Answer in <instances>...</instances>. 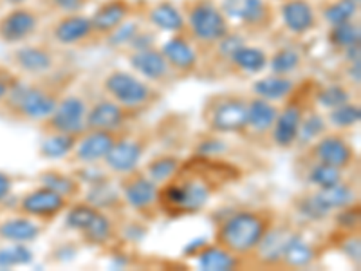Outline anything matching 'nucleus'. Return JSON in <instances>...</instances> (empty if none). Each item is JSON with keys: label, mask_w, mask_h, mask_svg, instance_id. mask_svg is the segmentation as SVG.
I'll return each mask as SVG.
<instances>
[{"label": "nucleus", "mask_w": 361, "mask_h": 271, "mask_svg": "<svg viewBox=\"0 0 361 271\" xmlns=\"http://www.w3.org/2000/svg\"><path fill=\"white\" fill-rule=\"evenodd\" d=\"M137 114L121 107L114 100L107 96H99L92 103H89L85 116L87 131H114L121 132L128 125V121Z\"/></svg>", "instance_id": "dca6fc26"}, {"label": "nucleus", "mask_w": 361, "mask_h": 271, "mask_svg": "<svg viewBox=\"0 0 361 271\" xmlns=\"http://www.w3.org/2000/svg\"><path fill=\"white\" fill-rule=\"evenodd\" d=\"M276 114H279L276 103H271L267 100L259 98V96L247 98V119L243 138H246V140H250V138H253V140H269Z\"/></svg>", "instance_id": "5701e85b"}, {"label": "nucleus", "mask_w": 361, "mask_h": 271, "mask_svg": "<svg viewBox=\"0 0 361 271\" xmlns=\"http://www.w3.org/2000/svg\"><path fill=\"white\" fill-rule=\"evenodd\" d=\"M51 8L60 11L62 15H67V13H80L87 4L89 0H49Z\"/></svg>", "instance_id": "864d4df0"}, {"label": "nucleus", "mask_w": 361, "mask_h": 271, "mask_svg": "<svg viewBox=\"0 0 361 271\" xmlns=\"http://www.w3.org/2000/svg\"><path fill=\"white\" fill-rule=\"evenodd\" d=\"M201 119L209 134L243 136L247 119V96L217 92L204 100Z\"/></svg>", "instance_id": "39448f33"}, {"label": "nucleus", "mask_w": 361, "mask_h": 271, "mask_svg": "<svg viewBox=\"0 0 361 271\" xmlns=\"http://www.w3.org/2000/svg\"><path fill=\"white\" fill-rule=\"evenodd\" d=\"M40 185L49 186L56 193H60L62 198H66L69 203L78 201L83 195V185L74 174H67L63 170L47 169L38 176Z\"/></svg>", "instance_id": "c756f323"}, {"label": "nucleus", "mask_w": 361, "mask_h": 271, "mask_svg": "<svg viewBox=\"0 0 361 271\" xmlns=\"http://www.w3.org/2000/svg\"><path fill=\"white\" fill-rule=\"evenodd\" d=\"M302 66H304V54L293 45H282V47L273 51V54L267 60L269 73L280 74V76H291L296 71L302 69Z\"/></svg>", "instance_id": "c9c22d12"}, {"label": "nucleus", "mask_w": 361, "mask_h": 271, "mask_svg": "<svg viewBox=\"0 0 361 271\" xmlns=\"http://www.w3.org/2000/svg\"><path fill=\"white\" fill-rule=\"evenodd\" d=\"M295 231V226L289 224V222H280L279 219L275 224L271 226L266 237L262 239V243L255 250V253L251 255V260L255 259V263L259 266H280L283 251H286V246L291 241Z\"/></svg>", "instance_id": "aec40b11"}, {"label": "nucleus", "mask_w": 361, "mask_h": 271, "mask_svg": "<svg viewBox=\"0 0 361 271\" xmlns=\"http://www.w3.org/2000/svg\"><path fill=\"white\" fill-rule=\"evenodd\" d=\"M87 109L89 102L83 96L66 92L54 111L40 124V132L42 134H83L87 131Z\"/></svg>", "instance_id": "9d476101"}, {"label": "nucleus", "mask_w": 361, "mask_h": 271, "mask_svg": "<svg viewBox=\"0 0 361 271\" xmlns=\"http://www.w3.org/2000/svg\"><path fill=\"white\" fill-rule=\"evenodd\" d=\"M154 38H156V35L150 33V31H145V29H141L140 33L134 37V40L128 44V49L140 51V49H147V47H152Z\"/></svg>", "instance_id": "6e6d98bb"}, {"label": "nucleus", "mask_w": 361, "mask_h": 271, "mask_svg": "<svg viewBox=\"0 0 361 271\" xmlns=\"http://www.w3.org/2000/svg\"><path fill=\"white\" fill-rule=\"evenodd\" d=\"M118 188L121 192L125 206L140 215L141 219L154 221L159 212V185L148 179L141 169L119 176Z\"/></svg>", "instance_id": "6e6552de"}, {"label": "nucleus", "mask_w": 361, "mask_h": 271, "mask_svg": "<svg viewBox=\"0 0 361 271\" xmlns=\"http://www.w3.org/2000/svg\"><path fill=\"white\" fill-rule=\"evenodd\" d=\"M11 60L18 71L27 76H33V78H42V76H47L56 71L54 51L40 44L18 45L17 49L13 51Z\"/></svg>", "instance_id": "6ab92c4d"}, {"label": "nucleus", "mask_w": 361, "mask_h": 271, "mask_svg": "<svg viewBox=\"0 0 361 271\" xmlns=\"http://www.w3.org/2000/svg\"><path fill=\"white\" fill-rule=\"evenodd\" d=\"M123 132V131H121ZM121 132L114 131H85L80 134L78 141L74 145L73 152L69 154L67 161L71 164H102L111 148L118 141Z\"/></svg>", "instance_id": "2eb2a0df"}, {"label": "nucleus", "mask_w": 361, "mask_h": 271, "mask_svg": "<svg viewBox=\"0 0 361 271\" xmlns=\"http://www.w3.org/2000/svg\"><path fill=\"white\" fill-rule=\"evenodd\" d=\"M141 29L143 28L140 25V22H134L128 18V20H125L123 24H119L114 31H111V33L105 37V44H107L109 47H112V49L128 47V44L134 40V37L140 33Z\"/></svg>", "instance_id": "de8ad7c7"}, {"label": "nucleus", "mask_w": 361, "mask_h": 271, "mask_svg": "<svg viewBox=\"0 0 361 271\" xmlns=\"http://www.w3.org/2000/svg\"><path fill=\"white\" fill-rule=\"evenodd\" d=\"M78 235L87 246H107L109 243L116 241V237H118V224H116L112 214L99 210L94 221L90 222L85 230Z\"/></svg>", "instance_id": "7c9ffc66"}, {"label": "nucleus", "mask_w": 361, "mask_h": 271, "mask_svg": "<svg viewBox=\"0 0 361 271\" xmlns=\"http://www.w3.org/2000/svg\"><path fill=\"white\" fill-rule=\"evenodd\" d=\"M69 205L71 203L60 193L51 190L49 186L40 185L22 195L20 203H18V214H24L40 224H45V222H53L54 219L60 217Z\"/></svg>", "instance_id": "f8f14e48"}, {"label": "nucleus", "mask_w": 361, "mask_h": 271, "mask_svg": "<svg viewBox=\"0 0 361 271\" xmlns=\"http://www.w3.org/2000/svg\"><path fill=\"white\" fill-rule=\"evenodd\" d=\"M276 221L271 208H238L217 222L214 243L247 260Z\"/></svg>", "instance_id": "7ed1b4c3"}, {"label": "nucleus", "mask_w": 361, "mask_h": 271, "mask_svg": "<svg viewBox=\"0 0 361 271\" xmlns=\"http://www.w3.org/2000/svg\"><path fill=\"white\" fill-rule=\"evenodd\" d=\"M102 92L134 114L147 112L163 98L156 85L123 69H112L103 76Z\"/></svg>", "instance_id": "20e7f679"}, {"label": "nucleus", "mask_w": 361, "mask_h": 271, "mask_svg": "<svg viewBox=\"0 0 361 271\" xmlns=\"http://www.w3.org/2000/svg\"><path fill=\"white\" fill-rule=\"evenodd\" d=\"M316 192V198L320 199L322 205L331 212V215L336 210L350 206L357 203V192L354 190L353 185H349L347 181H341L338 185L331 186V188H312Z\"/></svg>", "instance_id": "f704fd0d"}, {"label": "nucleus", "mask_w": 361, "mask_h": 271, "mask_svg": "<svg viewBox=\"0 0 361 271\" xmlns=\"http://www.w3.org/2000/svg\"><path fill=\"white\" fill-rule=\"evenodd\" d=\"M164 60L169 62L170 69L176 74V78H188L197 73L201 67V53L195 42L186 33H176L163 42L159 47Z\"/></svg>", "instance_id": "4468645a"}, {"label": "nucleus", "mask_w": 361, "mask_h": 271, "mask_svg": "<svg viewBox=\"0 0 361 271\" xmlns=\"http://www.w3.org/2000/svg\"><path fill=\"white\" fill-rule=\"evenodd\" d=\"M147 22L152 28L159 29L163 33H185L186 31V20L183 8L173 4L172 0H159L156 4H152L147 9L145 15Z\"/></svg>", "instance_id": "393cba45"}, {"label": "nucleus", "mask_w": 361, "mask_h": 271, "mask_svg": "<svg viewBox=\"0 0 361 271\" xmlns=\"http://www.w3.org/2000/svg\"><path fill=\"white\" fill-rule=\"evenodd\" d=\"M354 100V87L347 82H333L327 85H316L314 89V105L320 111H331L340 107L343 103Z\"/></svg>", "instance_id": "473e14b6"}, {"label": "nucleus", "mask_w": 361, "mask_h": 271, "mask_svg": "<svg viewBox=\"0 0 361 271\" xmlns=\"http://www.w3.org/2000/svg\"><path fill=\"white\" fill-rule=\"evenodd\" d=\"M318 257V251L312 246L311 243H307L302 235L298 234V230L293 234L291 241L286 246L283 251L282 264L283 267H307L314 263V259Z\"/></svg>", "instance_id": "72a5a7b5"}, {"label": "nucleus", "mask_w": 361, "mask_h": 271, "mask_svg": "<svg viewBox=\"0 0 361 271\" xmlns=\"http://www.w3.org/2000/svg\"><path fill=\"white\" fill-rule=\"evenodd\" d=\"M327 42L331 47L338 49L340 53H343L345 49L354 47V45L361 44V28L357 18L349 22H343V24L331 25L327 33Z\"/></svg>", "instance_id": "37998d69"}, {"label": "nucleus", "mask_w": 361, "mask_h": 271, "mask_svg": "<svg viewBox=\"0 0 361 271\" xmlns=\"http://www.w3.org/2000/svg\"><path fill=\"white\" fill-rule=\"evenodd\" d=\"M314 89L316 85L311 82L298 83L295 92L286 102H282V107H279L275 125L269 134L273 147L280 150H291L296 147L302 119L305 112L314 105Z\"/></svg>", "instance_id": "423d86ee"}, {"label": "nucleus", "mask_w": 361, "mask_h": 271, "mask_svg": "<svg viewBox=\"0 0 361 271\" xmlns=\"http://www.w3.org/2000/svg\"><path fill=\"white\" fill-rule=\"evenodd\" d=\"M92 37H94V29H92L90 17L82 15V13L62 15L51 28V38H53L54 44L62 45V47L83 44Z\"/></svg>", "instance_id": "4be33fe9"}, {"label": "nucleus", "mask_w": 361, "mask_h": 271, "mask_svg": "<svg viewBox=\"0 0 361 271\" xmlns=\"http://www.w3.org/2000/svg\"><path fill=\"white\" fill-rule=\"evenodd\" d=\"M279 17L282 25L295 37L314 31L320 18L311 0H282L279 8Z\"/></svg>", "instance_id": "412c9836"}, {"label": "nucleus", "mask_w": 361, "mask_h": 271, "mask_svg": "<svg viewBox=\"0 0 361 271\" xmlns=\"http://www.w3.org/2000/svg\"><path fill=\"white\" fill-rule=\"evenodd\" d=\"M128 64L134 69L137 76L147 80L148 83H152L156 87L170 85L176 82V74L170 69L169 62L164 60L163 53L156 47H147V49L130 51L128 53Z\"/></svg>", "instance_id": "f3484780"}, {"label": "nucleus", "mask_w": 361, "mask_h": 271, "mask_svg": "<svg viewBox=\"0 0 361 271\" xmlns=\"http://www.w3.org/2000/svg\"><path fill=\"white\" fill-rule=\"evenodd\" d=\"M354 2H357V4H360V2H361V0H354Z\"/></svg>", "instance_id": "052dcab7"}, {"label": "nucleus", "mask_w": 361, "mask_h": 271, "mask_svg": "<svg viewBox=\"0 0 361 271\" xmlns=\"http://www.w3.org/2000/svg\"><path fill=\"white\" fill-rule=\"evenodd\" d=\"M219 6L228 20L250 31L267 29L275 20V11L267 0H221Z\"/></svg>", "instance_id": "ddd939ff"}, {"label": "nucleus", "mask_w": 361, "mask_h": 271, "mask_svg": "<svg viewBox=\"0 0 361 271\" xmlns=\"http://www.w3.org/2000/svg\"><path fill=\"white\" fill-rule=\"evenodd\" d=\"M331 219H333L334 226H336V231H341V234L360 231V205L354 203V205L336 210L331 215Z\"/></svg>", "instance_id": "8fccbe9b"}, {"label": "nucleus", "mask_w": 361, "mask_h": 271, "mask_svg": "<svg viewBox=\"0 0 361 271\" xmlns=\"http://www.w3.org/2000/svg\"><path fill=\"white\" fill-rule=\"evenodd\" d=\"M33 260V253L25 244L9 243L0 248V270H11L15 266H25Z\"/></svg>", "instance_id": "49530a36"}, {"label": "nucleus", "mask_w": 361, "mask_h": 271, "mask_svg": "<svg viewBox=\"0 0 361 271\" xmlns=\"http://www.w3.org/2000/svg\"><path fill=\"white\" fill-rule=\"evenodd\" d=\"M305 161H318V163L331 164L340 170H349L356 161V152L350 141L345 138L343 132L331 131L320 136L314 143L304 148Z\"/></svg>", "instance_id": "9b49d317"}, {"label": "nucleus", "mask_w": 361, "mask_h": 271, "mask_svg": "<svg viewBox=\"0 0 361 271\" xmlns=\"http://www.w3.org/2000/svg\"><path fill=\"white\" fill-rule=\"evenodd\" d=\"M83 201L90 203L98 210L109 212V214H114L118 210L127 208L123 198H121V192H119L118 186L112 185L109 177L99 181V183H94V185H89L87 192H83Z\"/></svg>", "instance_id": "c85d7f7f"}, {"label": "nucleus", "mask_w": 361, "mask_h": 271, "mask_svg": "<svg viewBox=\"0 0 361 271\" xmlns=\"http://www.w3.org/2000/svg\"><path fill=\"white\" fill-rule=\"evenodd\" d=\"M345 82L350 87L356 85V89L361 83V60H354V62H345Z\"/></svg>", "instance_id": "4d7b16f0"}, {"label": "nucleus", "mask_w": 361, "mask_h": 271, "mask_svg": "<svg viewBox=\"0 0 361 271\" xmlns=\"http://www.w3.org/2000/svg\"><path fill=\"white\" fill-rule=\"evenodd\" d=\"M329 124L325 119V112L312 105L307 112H305L302 125L298 131V140H296V147L298 148H307L309 145L314 143L320 136H324L329 131Z\"/></svg>", "instance_id": "4c0bfd02"}, {"label": "nucleus", "mask_w": 361, "mask_h": 271, "mask_svg": "<svg viewBox=\"0 0 361 271\" xmlns=\"http://www.w3.org/2000/svg\"><path fill=\"white\" fill-rule=\"evenodd\" d=\"M152 145V136L147 132H132L123 131L119 134L118 141L111 148V152L102 161V167L112 176L119 177L130 174L140 169L141 161L148 148Z\"/></svg>", "instance_id": "1a4fd4ad"}, {"label": "nucleus", "mask_w": 361, "mask_h": 271, "mask_svg": "<svg viewBox=\"0 0 361 271\" xmlns=\"http://www.w3.org/2000/svg\"><path fill=\"white\" fill-rule=\"evenodd\" d=\"M132 13H134V4L130 0H105L96 8V11L90 17L94 35L105 38L119 24L128 20Z\"/></svg>", "instance_id": "b1692460"}, {"label": "nucleus", "mask_w": 361, "mask_h": 271, "mask_svg": "<svg viewBox=\"0 0 361 271\" xmlns=\"http://www.w3.org/2000/svg\"><path fill=\"white\" fill-rule=\"evenodd\" d=\"M293 210L300 219L307 222H324L331 219V212L322 205L320 199L316 198V192L312 188L298 193L293 199Z\"/></svg>", "instance_id": "79ce46f5"}, {"label": "nucleus", "mask_w": 361, "mask_h": 271, "mask_svg": "<svg viewBox=\"0 0 361 271\" xmlns=\"http://www.w3.org/2000/svg\"><path fill=\"white\" fill-rule=\"evenodd\" d=\"M99 210L87 201H74L67 206L66 214V228L73 230L76 234H82L90 222L94 221Z\"/></svg>", "instance_id": "a18cd8bd"}, {"label": "nucleus", "mask_w": 361, "mask_h": 271, "mask_svg": "<svg viewBox=\"0 0 361 271\" xmlns=\"http://www.w3.org/2000/svg\"><path fill=\"white\" fill-rule=\"evenodd\" d=\"M6 2H9L11 6H22L25 2V0H6Z\"/></svg>", "instance_id": "bf43d9fd"}, {"label": "nucleus", "mask_w": 361, "mask_h": 271, "mask_svg": "<svg viewBox=\"0 0 361 271\" xmlns=\"http://www.w3.org/2000/svg\"><path fill=\"white\" fill-rule=\"evenodd\" d=\"M298 87V82L291 76H280V74L269 73L264 78L255 80L251 83V92L253 96L267 100L271 103H282L293 95Z\"/></svg>", "instance_id": "bb28decb"}, {"label": "nucleus", "mask_w": 361, "mask_h": 271, "mask_svg": "<svg viewBox=\"0 0 361 271\" xmlns=\"http://www.w3.org/2000/svg\"><path fill=\"white\" fill-rule=\"evenodd\" d=\"M78 138L80 136L73 134H42L38 152L44 159H67Z\"/></svg>", "instance_id": "a19ab883"}, {"label": "nucleus", "mask_w": 361, "mask_h": 271, "mask_svg": "<svg viewBox=\"0 0 361 271\" xmlns=\"http://www.w3.org/2000/svg\"><path fill=\"white\" fill-rule=\"evenodd\" d=\"M40 28V15L25 6H15L0 18V42L20 45L33 37Z\"/></svg>", "instance_id": "a211bd4d"}, {"label": "nucleus", "mask_w": 361, "mask_h": 271, "mask_svg": "<svg viewBox=\"0 0 361 271\" xmlns=\"http://www.w3.org/2000/svg\"><path fill=\"white\" fill-rule=\"evenodd\" d=\"M71 82L73 76L67 73H51L35 82H22L18 78L9 89L4 102L0 103V109L9 119L40 125L54 111Z\"/></svg>", "instance_id": "f03ea898"}, {"label": "nucleus", "mask_w": 361, "mask_h": 271, "mask_svg": "<svg viewBox=\"0 0 361 271\" xmlns=\"http://www.w3.org/2000/svg\"><path fill=\"white\" fill-rule=\"evenodd\" d=\"M226 150V143L219 138L217 134H212V138L202 140L197 147V156L215 157L217 154H222Z\"/></svg>", "instance_id": "603ef678"}, {"label": "nucleus", "mask_w": 361, "mask_h": 271, "mask_svg": "<svg viewBox=\"0 0 361 271\" xmlns=\"http://www.w3.org/2000/svg\"><path fill=\"white\" fill-rule=\"evenodd\" d=\"M193 257H195V264L199 266V270L204 271H230L246 266V260L243 257L231 253L215 243H206Z\"/></svg>", "instance_id": "a878e982"}, {"label": "nucleus", "mask_w": 361, "mask_h": 271, "mask_svg": "<svg viewBox=\"0 0 361 271\" xmlns=\"http://www.w3.org/2000/svg\"><path fill=\"white\" fill-rule=\"evenodd\" d=\"M13 186H15L13 176H9L8 172H2V170H0V205L4 201H8L9 195H11L13 192Z\"/></svg>", "instance_id": "13d9d810"}, {"label": "nucleus", "mask_w": 361, "mask_h": 271, "mask_svg": "<svg viewBox=\"0 0 361 271\" xmlns=\"http://www.w3.org/2000/svg\"><path fill=\"white\" fill-rule=\"evenodd\" d=\"M316 11H318V18H322L331 28V25L354 20L360 13V4L354 0H327Z\"/></svg>", "instance_id": "ea45409f"}, {"label": "nucleus", "mask_w": 361, "mask_h": 271, "mask_svg": "<svg viewBox=\"0 0 361 271\" xmlns=\"http://www.w3.org/2000/svg\"><path fill=\"white\" fill-rule=\"evenodd\" d=\"M180 159L176 154H157V156H152L147 163L143 164V172L147 174L148 179H152L156 185H164L166 181L172 179L176 176V172L179 170Z\"/></svg>", "instance_id": "58836bf2"}, {"label": "nucleus", "mask_w": 361, "mask_h": 271, "mask_svg": "<svg viewBox=\"0 0 361 271\" xmlns=\"http://www.w3.org/2000/svg\"><path fill=\"white\" fill-rule=\"evenodd\" d=\"M267 60L269 54L257 45L243 44L235 49V53L230 58V66L235 67L238 73L244 74H260L267 69Z\"/></svg>", "instance_id": "2f4dec72"}, {"label": "nucleus", "mask_w": 361, "mask_h": 271, "mask_svg": "<svg viewBox=\"0 0 361 271\" xmlns=\"http://www.w3.org/2000/svg\"><path fill=\"white\" fill-rule=\"evenodd\" d=\"M325 119L329 127L334 131L345 132L354 128L361 121V107L357 102H347L340 107H334L331 111H325Z\"/></svg>", "instance_id": "c03bdc74"}, {"label": "nucleus", "mask_w": 361, "mask_h": 271, "mask_svg": "<svg viewBox=\"0 0 361 271\" xmlns=\"http://www.w3.org/2000/svg\"><path fill=\"white\" fill-rule=\"evenodd\" d=\"M238 179V170L215 157L183 161L172 179L159 186V212L170 219L195 215L206 208L221 186Z\"/></svg>", "instance_id": "f257e3e1"}, {"label": "nucleus", "mask_w": 361, "mask_h": 271, "mask_svg": "<svg viewBox=\"0 0 361 271\" xmlns=\"http://www.w3.org/2000/svg\"><path fill=\"white\" fill-rule=\"evenodd\" d=\"M343 179V170L336 167L318 163V161H305L304 181L311 188H331Z\"/></svg>", "instance_id": "e433bc0d"}, {"label": "nucleus", "mask_w": 361, "mask_h": 271, "mask_svg": "<svg viewBox=\"0 0 361 271\" xmlns=\"http://www.w3.org/2000/svg\"><path fill=\"white\" fill-rule=\"evenodd\" d=\"M42 231H44V228H42L40 222L24 214L13 215V217L0 221V239L8 241V243L29 244L37 241Z\"/></svg>", "instance_id": "cd10ccee"}, {"label": "nucleus", "mask_w": 361, "mask_h": 271, "mask_svg": "<svg viewBox=\"0 0 361 271\" xmlns=\"http://www.w3.org/2000/svg\"><path fill=\"white\" fill-rule=\"evenodd\" d=\"M18 76L13 71L6 69V67H0V103L4 102L6 96H8L9 89L13 87V83L17 82Z\"/></svg>", "instance_id": "5fc2aeb1"}, {"label": "nucleus", "mask_w": 361, "mask_h": 271, "mask_svg": "<svg viewBox=\"0 0 361 271\" xmlns=\"http://www.w3.org/2000/svg\"><path fill=\"white\" fill-rule=\"evenodd\" d=\"M183 13L186 20L185 33L197 47H212L231 31V22L215 0H186Z\"/></svg>", "instance_id": "0eeeda50"}, {"label": "nucleus", "mask_w": 361, "mask_h": 271, "mask_svg": "<svg viewBox=\"0 0 361 271\" xmlns=\"http://www.w3.org/2000/svg\"><path fill=\"white\" fill-rule=\"evenodd\" d=\"M243 44H246V37H244L243 33H238V31H233V29H231L230 33L226 35V37H222L219 42H215L209 49L214 51L215 58H217L219 62L230 66L231 54H233L235 49L240 47Z\"/></svg>", "instance_id": "09e8293b"}, {"label": "nucleus", "mask_w": 361, "mask_h": 271, "mask_svg": "<svg viewBox=\"0 0 361 271\" xmlns=\"http://www.w3.org/2000/svg\"><path fill=\"white\" fill-rule=\"evenodd\" d=\"M280 2H282V0H280Z\"/></svg>", "instance_id": "680f3d73"}, {"label": "nucleus", "mask_w": 361, "mask_h": 271, "mask_svg": "<svg viewBox=\"0 0 361 271\" xmlns=\"http://www.w3.org/2000/svg\"><path fill=\"white\" fill-rule=\"evenodd\" d=\"M338 241L336 244L338 250L347 257L353 264H356V267H360L361 260V243H360V231H350V234H341L336 231Z\"/></svg>", "instance_id": "3c124183"}]
</instances>
